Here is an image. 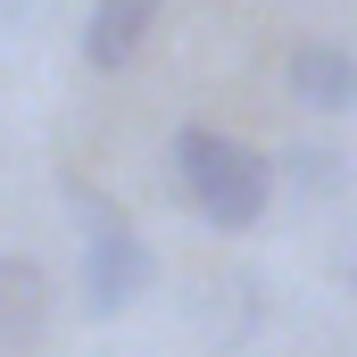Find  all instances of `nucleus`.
I'll list each match as a JSON object with an SVG mask.
<instances>
[{
    "label": "nucleus",
    "instance_id": "obj_1",
    "mask_svg": "<svg viewBox=\"0 0 357 357\" xmlns=\"http://www.w3.org/2000/svg\"><path fill=\"white\" fill-rule=\"evenodd\" d=\"M167 158H175V191L216 225V233L266 225V199H274V158L266 150H250V142H233V133H216V125H183Z\"/></svg>",
    "mask_w": 357,
    "mask_h": 357
},
{
    "label": "nucleus",
    "instance_id": "obj_2",
    "mask_svg": "<svg viewBox=\"0 0 357 357\" xmlns=\"http://www.w3.org/2000/svg\"><path fill=\"white\" fill-rule=\"evenodd\" d=\"M84 316H125L150 282H158V258H150V241L116 216V208H100L91 199V233H84Z\"/></svg>",
    "mask_w": 357,
    "mask_h": 357
},
{
    "label": "nucleus",
    "instance_id": "obj_3",
    "mask_svg": "<svg viewBox=\"0 0 357 357\" xmlns=\"http://www.w3.org/2000/svg\"><path fill=\"white\" fill-rule=\"evenodd\" d=\"M282 91L307 116H349L357 108V50H341V42H299L282 59Z\"/></svg>",
    "mask_w": 357,
    "mask_h": 357
},
{
    "label": "nucleus",
    "instance_id": "obj_4",
    "mask_svg": "<svg viewBox=\"0 0 357 357\" xmlns=\"http://www.w3.org/2000/svg\"><path fill=\"white\" fill-rule=\"evenodd\" d=\"M158 8H167V0H91L84 59L100 67V75L133 67V59H142V42H150V25H158Z\"/></svg>",
    "mask_w": 357,
    "mask_h": 357
},
{
    "label": "nucleus",
    "instance_id": "obj_5",
    "mask_svg": "<svg viewBox=\"0 0 357 357\" xmlns=\"http://www.w3.org/2000/svg\"><path fill=\"white\" fill-rule=\"evenodd\" d=\"M50 324V274L17 250H0V349H33Z\"/></svg>",
    "mask_w": 357,
    "mask_h": 357
},
{
    "label": "nucleus",
    "instance_id": "obj_6",
    "mask_svg": "<svg viewBox=\"0 0 357 357\" xmlns=\"http://www.w3.org/2000/svg\"><path fill=\"white\" fill-rule=\"evenodd\" d=\"M291 158H299L291 175L307 183V191H341V158H333V167H324V150H291Z\"/></svg>",
    "mask_w": 357,
    "mask_h": 357
},
{
    "label": "nucleus",
    "instance_id": "obj_7",
    "mask_svg": "<svg viewBox=\"0 0 357 357\" xmlns=\"http://www.w3.org/2000/svg\"><path fill=\"white\" fill-rule=\"evenodd\" d=\"M25 8H33V0H0V33H8V25H17Z\"/></svg>",
    "mask_w": 357,
    "mask_h": 357
}]
</instances>
